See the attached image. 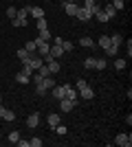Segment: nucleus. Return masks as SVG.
<instances>
[{
  "label": "nucleus",
  "mask_w": 132,
  "mask_h": 147,
  "mask_svg": "<svg viewBox=\"0 0 132 147\" xmlns=\"http://www.w3.org/2000/svg\"><path fill=\"white\" fill-rule=\"evenodd\" d=\"M75 105H77V101H73V99H60V110L62 112H70V110H75Z\"/></svg>",
  "instance_id": "nucleus-3"
},
{
  "label": "nucleus",
  "mask_w": 132,
  "mask_h": 147,
  "mask_svg": "<svg viewBox=\"0 0 132 147\" xmlns=\"http://www.w3.org/2000/svg\"><path fill=\"white\" fill-rule=\"evenodd\" d=\"M26 125H29V127H38V125H40V114H38V112H33V114H31V117H29V119H26Z\"/></svg>",
  "instance_id": "nucleus-10"
},
{
  "label": "nucleus",
  "mask_w": 132,
  "mask_h": 147,
  "mask_svg": "<svg viewBox=\"0 0 132 147\" xmlns=\"http://www.w3.org/2000/svg\"><path fill=\"white\" fill-rule=\"evenodd\" d=\"M29 9V13H31L33 18H44V9L42 7H26Z\"/></svg>",
  "instance_id": "nucleus-13"
},
{
  "label": "nucleus",
  "mask_w": 132,
  "mask_h": 147,
  "mask_svg": "<svg viewBox=\"0 0 132 147\" xmlns=\"http://www.w3.org/2000/svg\"><path fill=\"white\" fill-rule=\"evenodd\" d=\"M49 55L53 57V59H60V57L64 55V49H62V46H57V44H51V51H49Z\"/></svg>",
  "instance_id": "nucleus-7"
},
{
  "label": "nucleus",
  "mask_w": 132,
  "mask_h": 147,
  "mask_svg": "<svg viewBox=\"0 0 132 147\" xmlns=\"http://www.w3.org/2000/svg\"><path fill=\"white\" fill-rule=\"evenodd\" d=\"M84 9H88V11H90V13H93V16H95V13L99 11L101 7L97 5V2H95V0H84Z\"/></svg>",
  "instance_id": "nucleus-9"
},
{
  "label": "nucleus",
  "mask_w": 132,
  "mask_h": 147,
  "mask_svg": "<svg viewBox=\"0 0 132 147\" xmlns=\"http://www.w3.org/2000/svg\"><path fill=\"white\" fill-rule=\"evenodd\" d=\"M99 46L106 51L108 46H110V35H101V37H99Z\"/></svg>",
  "instance_id": "nucleus-25"
},
{
  "label": "nucleus",
  "mask_w": 132,
  "mask_h": 147,
  "mask_svg": "<svg viewBox=\"0 0 132 147\" xmlns=\"http://www.w3.org/2000/svg\"><path fill=\"white\" fill-rule=\"evenodd\" d=\"M79 46H84V49H90V46H93L95 49V42L90 37H82V40H79Z\"/></svg>",
  "instance_id": "nucleus-23"
},
{
  "label": "nucleus",
  "mask_w": 132,
  "mask_h": 147,
  "mask_svg": "<svg viewBox=\"0 0 132 147\" xmlns=\"http://www.w3.org/2000/svg\"><path fill=\"white\" fill-rule=\"evenodd\" d=\"M110 44H112V46H121V44H123V35H121V33H112V35H110Z\"/></svg>",
  "instance_id": "nucleus-15"
},
{
  "label": "nucleus",
  "mask_w": 132,
  "mask_h": 147,
  "mask_svg": "<svg viewBox=\"0 0 132 147\" xmlns=\"http://www.w3.org/2000/svg\"><path fill=\"white\" fill-rule=\"evenodd\" d=\"M29 145H31V147H42V141L35 136V138H31V141H29Z\"/></svg>",
  "instance_id": "nucleus-38"
},
{
  "label": "nucleus",
  "mask_w": 132,
  "mask_h": 147,
  "mask_svg": "<svg viewBox=\"0 0 132 147\" xmlns=\"http://www.w3.org/2000/svg\"><path fill=\"white\" fill-rule=\"evenodd\" d=\"M62 49H64V53H70V51H73V44L64 40V42H62Z\"/></svg>",
  "instance_id": "nucleus-37"
},
{
  "label": "nucleus",
  "mask_w": 132,
  "mask_h": 147,
  "mask_svg": "<svg viewBox=\"0 0 132 147\" xmlns=\"http://www.w3.org/2000/svg\"><path fill=\"white\" fill-rule=\"evenodd\" d=\"M84 66H86L88 70H93L95 68V57H86V59H84Z\"/></svg>",
  "instance_id": "nucleus-33"
},
{
  "label": "nucleus",
  "mask_w": 132,
  "mask_h": 147,
  "mask_svg": "<svg viewBox=\"0 0 132 147\" xmlns=\"http://www.w3.org/2000/svg\"><path fill=\"white\" fill-rule=\"evenodd\" d=\"M7 141L11 143V145H16V143H18V141H20V132H11V134L7 136Z\"/></svg>",
  "instance_id": "nucleus-27"
},
{
  "label": "nucleus",
  "mask_w": 132,
  "mask_h": 147,
  "mask_svg": "<svg viewBox=\"0 0 132 147\" xmlns=\"http://www.w3.org/2000/svg\"><path fill=\"white\" fill-rule=\"evenodd\" d=\"M38 40H42V42H51V40H53V35H51L49 29H42V31H40V37H38Z\"/></svg>",
  "instance_id": "nucleus-21"
},
{
  "label": "nucleus",
  "mask_w": 132,
  "mask_h": 147,
  "mask_svg": "<svg viewBox=\"0 0 132 147\" xmlns=\"http://www.w3.org/2000/svg\"><path fill=\"white\" fill-rule=\"evenodd\" d=\"M62 42H64V37H60V35L53 37V44H57V46H62Z\"/></svg>",
  "instance_id": "nucleus-41"
},
{
  "label": "nucleus",
  "mask_w": 132,
  "mask_h": 147,
  "mask_svg": "<svg viewBox=\"0 0 132 147\" xmlns=\"http://www.w3.org/2000/svg\"><path fill=\"white\" fill-rule=\"evenodd\" d=\"M2 112H5V105L0 103V117H2Z\"/></svg>",
  "instance_id": "nucleus-44"
},
{
  "label": "nucleus",
  "mask_w": 132,
  "mask_h": 147,
  "mask_svg": "<svg viewBox=\"0 0 132 147\" xmlns=\"http://www.w3.org/2000/svg\"><path fill=\"white\" fill-rule=\"evenodd\" d=\"M11 22H13V26H16V29H20V26H26V20H22V18H13Z\"/></svg>",
  "instance_id": "nucleus-34"
},
{
  "label": "nucleus",
  "mask_w": 132,
  "mask_h": 147,
  "mask_svg": "<svg viewBox=\"0 0 132 147\" xmlns=\"http://www.w3.org/2000/svg\"><path fill=\"white\" fill-rule=\"evenodd\" d=\"M117 53H119V46H112V44H110L106 49V57H117Z\"/></svg>",
  "instance_id": "nucleus-24"
},
{
  "label": "nucleus",
  "mask_w": 132,
  "mask_h": 147,
  "mask_svg": "<svg viewBox=\"0 0 132 147\" xmlns=\"http://www.w3.org/2000/svg\"><path fill=\"white\" fill-rule=\"evenodd\" d=\"M38 75L42 77V79H44V77H51V70H49V66H46V64H42V66L38 68Z\"/></svg>",
  "instance_id": "nucleus-22"
},
{
  "label": "nucleus",
  "mask_w": 132,
  "mask_h": 147,
  "mask_svg": "<svg viewBox=\"0 0 132 147\" xmlns=\"http://www.w3.org/2000/svg\"><path fill=\"white\" fill-rule=\"evenodd\" d=\"M106 66H108L106 57H97V59H95V68H97V70H106Z\"/></svg>",
  "instance_id": "nucleus-18"
},
{
  "label": "nucleus",
  "mask_w": 132,
  "mask_h": 147,
  "mask_svg": "<svg viewBox=\"0 0 132 147\" xmlns=\"http://www.w3.org/2000/svg\"><path fill=\"white\" fill-rule=\"evenodd\" d=\"M75 86H77V90H82V88H86L88 84H86V79H77V84H75Z\"/></svg>",
  "instance_id": "nucleus-40"
},
{
  "label": "nucleus",
  "mask_w": 132,
  "mask_h": 147,
  "mask_svg": "<svg viewBox=\"0 0 132 147\" xmlns=\"http://www.w3.org/2000/svg\"><path fill=\"white\" fill-rule=\"evenodd\" d=\"M16 81L24 86V84H29V81H31V77H29V75H26V73H18V75H16Z\"/></svg>",
  "instance_id": "nucleus-20"
},
{
  "label": "nucleus",
  "mask_w": 132,
  "mask_h": 147,
  "mask_svg": "<svg viewBox=\"0 0 132 147\" xmlns=\"http://www.w3.org/2000/svg\"><path fill=\"white\" fill-rule=\"evenodd\" d=\"M24 49L29 51V53H35V55H38V44H35V42H26Z\"/></svg>",
  "instance_id": "nucleus-29"
},
{
  "label": "nucleus",
  "mask_w": 132,
  "mask_h": 147,
  "mask_svg": "<svg viewBox=\"0 0 132 147\" xmlns=\"http://www.w3.org/2000/svg\"><path fill=\"white\" fill-rule=\"evenodd\" d=\"M51 92H53V97H55L57 101L64 99V97H66V84H64V86H53V88H51Z\"/></svg>",
  "instance_id": "nucleus-5"
},
{
  "label": "nucleus",
  "mask_w": 132,
  "mask_h": 147,
  "mask_svg": "<svg viewBox=\"0 0 132 147\" xmlns=\"http://www.w3.org/2000/svg\"><path fill=\"white\" fill-rule=\"evenodd\" d=\"M114 145H119V147H130V145H132V136H130V134H117Z\"/></svg>",
  "instance_id": "nucleus-2"
},
{
  "label": "nucleus",
  "mask_w": 132,
  "mask_h": 147,
  "mask_svg": "<svg viewBox=\"0 0 132 147\" xmlns=\"http://www.w3.org/2000/svg\"><path fill=\"white\" fill-rule=\"evenodd\" d=\"M16 145H20V147H29V141H18Z\"/></svg>",
  "instance_id": "nucleus-43"
},
{
  "label": "nucleus",
  "mask_w": 132,
  "mask_h": 147,
  "mask_svg": "<svg viewBox=\"0 0 132 147\" xmlns=\"http://www.w3.org/2000/svg\"><path fill=\"white\" fill-rule=\"evenodd\" d=\"M0 103H2V97H0Z\"/></svg>",
  "instance_id": "nucleus-46"
},
{
  "label": "nucleus",
  "mask_w": 132,
  "mask_h": 147,
  "mask_svg": "<svg viewBox=\"0 0 132 147\" xmlns=\"http://www.w3.org/2000/svg\"><path fill=\"white\" fill-rule=\"evenodd\" d=\"M66 99H73V101H77V90L70 84H66Z\"/></svg>",
  "instance_id": "nucleus-17"
},
{
  "label": "nucleus",
  "mask_w": 132,
  "mask_h": 147,
  "mask_svg": "<svg viewBox=\"0 0 132 147\" xmlns=\"http://www.w3.org/2000/svg\"><path fill=\"white\" fill-rule=\"evenodd\" d=\"M16 13H18L16 7H9V9H7V16H9V18H16Z\"/></svg>",
  "instance_id": "nucleus-39"
},
{
  "label": "nucleus",
  "mask_w": 132,
  "mask_h": 147,
  "mask_svg": "<svg viewBox=\"0 0 132 147\" xmlns=\"http://www.w3.org/2000/svg\"><path fill=\"white\" fill-rule=\"evenodd\" d=\"M95 18L99 20V22H108V20H110V18H108V16H106V13L101 11V9H99V11H97V13H95Z\"/></svg>",
  "instance_id": "nucleus-32"
},
{
  "label": "nucleus",
  "mask_w": 132,
  "mask_h": 147,
  "mask_svg": "<svg viewBox=\"0 0 132 147\" xmlns=\"http://www.w3.org/2000/svg\"><path fill=\"white\" fill-rule=\"evenodd\" d=\"M110 5H112L114 9H117V11H121V9H123V7H126V0H112V2H110Z\"/></svg>",
  "instance_id": "nucleus-28"
},
{
  "label": "nucleus",
  "mask_w": 132,
  "mask_h": 147,
  "mask_svg": "<svg viewBox=\"0 0 132 147\" xmlns=\"http://www.w3.org/2000/svg\"><path fill=\"white\" fill-rule=\"evenodd\" d=\"M0 119H5V121H13V119H16V112L5 108V112H2V117H0Z\"/></svg>",
  "instance_id": "nucleus-26"
},
{
  "label": "nucleus",
  "mask_w": 132,
  "mask_h": 147,
  "mask_svg": "<svg viewBox=\"0 0 132 147\" xmlns=\"http://www.w3.org/2000/svg\"><path fill=\"white\" fill-rule=\"evenodd\" d=\"M35 92H38V97H44V94H46V92L51 90V88L55 86V79H53V75H51V77H44V79H40L38 84H35Z\"/></svg>",
  "instance_id": "nucleus-1"
},
{
  "label": "nucleus",
  "mask_w": 132,
  "mask_h": 147,
  "mask_svg": "<svg viewBox=\"0 0 132 147\" xmlns=\"http://www.w3.org/2000/svg\"><path fill=\"white\" fill-rule=\"evenodd\" d=\"M128 57H132V40H128Z\"/></svg>",
  "instance_id": "nucleus-42"
},
{
  "label": "nucleus",
  "mask_w": 132,
  "mask_h": 147,
  "mask_svg": "<svg viewBox=\"0 0 132 147\" xmlns=\"http://www.w3.org/2000/svg\"><path fill=\"white\" fill-rule=\"evenodd\" d=\"M46 66H49L51 75H57V73H60V70H62V68H60V61H57V59H51L49 64H46Z\"/></svg>",
  "instance_id": "nucleus-14"
},
{
  "label": "nucleus",
  "mask_w": 132,
  "mask_h": 147,
  "mask_svg": "<svg viewBox=\"0 0 132 147\" xmlns=\"http://www.w3.org/2000/svg\"><path fill=\"white\" fill-rule=\"evenodd\" d=\"M26 16H29V9H26V7L18 9V13H16V18H22V20H26Z\"/></svg>",
  "instance_id": "nucleus-31"
},
{
  "label": "nucleus",
  "mask_w": 132,
  "mask_h": 147,
  "mask_svg": "<svg viewBox=\"0 0 132 147\" xmlns=\"http://www.w3.org/2000/svg\"><path fill=\"white\" fill-rule=\"evenodd\" d=\"M35 44H38V55L42 57V55H46L51 51V44L49 42H42V40H35Z\"/></svg>",
  "instance_id": "nucleus-6"
},
{
  "label": "nucleus",
  "mask_w": 132,
  "mask_h": 147,
  "mask_svg": "<svg viewBox=\"0 0 132 147\" xmlns=\"http://www.w3.org/2000/svg\"><path fill=\"white\" fill-rule=\"evenodd\" d=\"M53 129H55V132H57L60 136H64V134H66V125H62V123H57V125H55Z\"/></svg>",
  "instance_id": "nucleus-35"
},
{
  "label": "nucleus",
  "mask_w": 132,
  "mask_h": 147,
  "mask_svg": "<svg viewBox=\"0 0 132 147\" xmlns=\"http://www.w3.org/2000/svg\"><path fill=\"white\" fill-rule=\"evenodd\" d=\"M42 29H49V24H46L44 18H38V31H42Z\"/></svg>",
  "instance_id": "nucleus-36"
},
{
  "label": "nucleus",
  "mask_w": 132,
  "mask_h": 147,
  "mask_svg": "<svg viewBox=\"0 0 132 147\" xmlns=\"http://www.w3.org/2000/svg\"><path fill=\"white\" fill-rule=\"evenodd\" d=\"M114 68H117V70H123V68H126V59L117 57V59H114Z\"/></svg>",
  "instance_id": "nucleus-30"
},
{
  "label": "nucleus",
  "mask_w": 132,
  "mask_h": 147,
  "mask_svg": "<svg viewBox=\"0 0 132 147\" xmlns=\"http://www.w3.org/2000/svg\"><path fill=\"white\" fill-rule=\"evenodd\" d=\"M101 11L106 13L108 18H114V16H117V9H114V7H112V5H110V2H108V5H106V7H104V9H101Z\"/></svg>",
  "instance_id": "nucleus-19"
},
{
  "label": "nucleus",
  "mask_w": 132,
  "mask_h": 147,
  "mask_svg": "<svg viewBox=\"0 0 132 147\" xmlns=\"http://www.w3.org/2000/svg\"><path fill=\"white\" fill-rule=\"evenodd\" d=\"M46 121H49V125H51V127H55L57 123H62V119H60V114H55V112H51Z\"/></svg>",
  "instance_id": "nucleus-16"
},
{
  "label": "nucleus",
  "mask_w": 132,
  "mask_h": 147,
  "mask_svg": "<svg viewBox=\"0 0 132 147\" xmlns=\"http://www.w3.org/2000/svg\"><path fill=\"white\" fill-rule=\"evenodd\" d=\"M16 55H18V59L22 61V64H26V61H29V57H31V53H29L26 49H18V53H16Z\"/></svg>",
  "instance_id": "nucleus-11"
},
{
  "label": "nucleus",
  "mask_w": 132,
  "mask_h": 147,
  "mask_svg": "<svg viewBox=\"0 0 132 147\" xmlns=\"http://www.w3.org/2000/svg\"><path fill=\"white\" fill-rule=\"evenodd\" d=\"M75 18L79 20V22H88V20L93 18V13L88 11V9H84V7H79V9L75 11Z\"/></svg>",
  "instance_id": "nucleus-4"
},
{
  "label": "nucleus",
  "mask_w": 132,
  "mask_h": 147,
  "mask_svg": "<svg viewBox=\"0 0 132 147\" xmlns=\"http://www.w3.org/2000/svg\"><path fill=\"white\" fill-rule=\"evenodd\" d=\"M64 2H77V0H64Z\"/></svg>",
  "instance_id": "nucleus-45"
},
{
  "label": "nucleus",
  "mask_w": 132,
  "mask_h": 147,
  "mask_svg": "<svg viewBox=\"0 0 132 147\" xmlns=\"http://www.w3.org/2000/svg\"><path fill=\"white\" fill-rule=\"evenodd\" d=\"M79 94H82V99H88V101H90V99L95 97V90L90 86H86V88H82V90H79Z\"/></svg>",
  "instance_id": "nucleus-12"
},
{
  "label": "nucleus",
  "mask_w": 132,
  "mask_h": 147,
  "mask_svg": "<svg viewBox=\"0 0 132 147\" xmlns=\"http://www.w3.org/2000/svg\"><path fill=\"white\" fill-rule=\"evenodd\" d=\"M79 9V5L77 2H64V11H66V16H73L75 18V11Z\"/></svg>",
  "instance_id": "nucleus-8"
}]
</instances>
